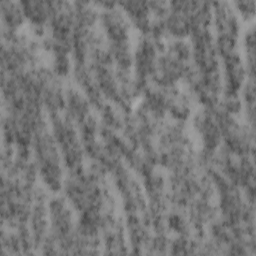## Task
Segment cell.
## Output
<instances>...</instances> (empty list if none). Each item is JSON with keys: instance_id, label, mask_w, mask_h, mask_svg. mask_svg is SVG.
<instances>
[{"instance_id": "obj_1", "label": "cell", "mask_w": 256, "mask_h": 256, "mask_svg": "<svg viewBox=\"0 0 256 256\" xmlns=\"http://www.w3.org/2000/svg\"><path fill=\"white\" fill-rule=\"evenodd\" d=\"M35 163L43 183L52 191H58L63 184L59 148L46 127L35 133L32 141Z\"/></svg>"}, {"instance_id": "obj_2", "label": "cell", "mask_w": 256, "mask_h": 256, "mask_svg": "<svg viewBox=\"0 0 256 256\" xmlns=\"http://www.w3.org/2000/svg\"><path fill=\"white\" fill-rule=\"evenodd\" d=\"M52 124V135L62 154L66 167L71 171L82 170L83 146L78 139L73 122L66 116L58 113L50 114Z\"/></svg>"}, {"instance_id": "obj_3", "label": "cell", "mask_w": 256, "mask_h": 256, "mask_svg": "<svg viewBox=\"0 0 256 256\" xmlns=\"http://www.w3.org/2000/svg\"><path fill=\"white\" fill-rule=\"evenodd\" d=\"M100 21L109 44L129 43V24L126 16L117 7L103 9Z\"/></svg>"}, {"instance_id": "obj_4", "label": "cell", "mask_w": 256, "mask_h": 256, "mask_svg": "<svg viewBox=\"0 0 256 256\" xmlns=\"http://www.w3.org/2000/svg\"><path fill=\"white\" fill-rule=\"evenodd\" d=\"M63 1H21V7L25 18L33 28H44L54 13L61 7Z\"/></svg>"}, {"instance_id": "obj_5", "label": "cell", "mask_w": 256, "mask_h": 256, "mask_svg": "<svg viewBox=\"0 0 256 256\" xmlns=\"http://www.w3.org/2000/svg\"><path fill=\"white\" fill-rule=\"evenodd\" d=\"M222 58L225 68V95H238L245 79L246 69L236 51Z\"/></svg>"}, {"instance_id": "obj_6", "label": "cell", "mask_w": 256, "mask_h": 256, "mask_svg": "<svg viewBox=\"0 0 256 256\" xmlns=\"http://www.w3.org/2000/svg\"><path fill=\"white\" fill-rule=\"evenodd\" d=\"M118 5L139 30H141L143 33L150 32L151 9L149 2L124 1L118 3Z\"/></svg>"}, {"instance_id": "obj_7", "label": "cell", "mask_w": 256, "mask_h": 256, "mask_svg": "<svg viewBox=\"0 0 256 256\" xmlns=\"http://www.w3.org/2000/svg\"><path fill=\"white\" fill-rule=\"evenodd\" d=\"M65 108L67 111L66 116L77 124H80L90 115L88 99L75 89H69L66 92Z\"/></svg>"}, {"instance_id": "obj_8", "label": "cell", "mask_w": 256, "mask_h": 256, "mask_svg": "<svg viewBox=\"0 0 256 256\" xmlns=\"http://www.w3.org/2000/svg\"><path fill=\"white\" fill-rule=\"evenodd\" d=\"M1 16L3 28L6 29L7 39L14 36L13 32L24 21V13L20 2L2 1L1 2Z\"/></svg>"}, {"instance_id": "obj_9", "label": "cell", "mask_w": 256, "mask_h": 256, "mask_svg": "<svg viewBox=\"0 0 256 256\" xmlns=\"http://www.w3.org/2000/svg\"><path fill=\"white\" fill-rule=\"evenodd\" d=\"M71 69L70 59L68 54L55 53L53 61V72L56 76H66L69 74Z\"/></svg>"}, {"instance_id": "obj_10", "label": "cell", "mask_w": 256, "mask_h": 256, "mask_svg": "<svg viewBox=\"0 0 256 256\" xmlns=\"http://www.w3.org/2000/svg\"><path fill=\"white\" fill-rule=\"evenodd\" d=\"M235 7L240 12L243 18L250 19L255 14V1H236L234 2Z\"/></svg>"}, {"instance_id": "obj_11", "label": "cell", "mask_w": 256, "mask_h": 256, "mask_svg": "<svg viewBox=\"0 0 256 256\" xmlns=\"http://www.w3.org/2000/svg\"><path fill=\"white\" fill-rule=\"evenodd\" d=\"M168 225L170 228H172L174 231L183 234L187 230V224L185 222V219L182 215L178 213H172L170 214L168 218Z\"/></svg>"}]
</instances>
